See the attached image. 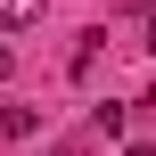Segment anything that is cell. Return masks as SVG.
I'll list each match as a JSON object with an SVG mask.
<instances>
[{"mask_svg": "<svg viewBox=\"0 0 156 156\" xmlns=\"http://www.w3.org/2000/svg\"><path fill=\"white\" fill-rule=\"evenodd\" d=\"M33 132H41L33 107H0V140H33Z\"/></svg>", "mask_w": 156, "mask_h": 156, "instance_id": "1", "label": "cell"}, {"mask_svg": "<svg viewBox=\"0 0 156 156\" xmlns=\"http://www.w3.org/2000/svg\"><path fill=\"white\" fill-rule=\"evenodd\" d=\"M25 25H41V0H0V33H25Z\"/></svg>", "mask_w": 156, "mask_h": 156, "instance_id": "2", "label": "cell"}, {"mask_svg": "<svg viewBox=\"0 0 156 156\" xmlns=\"http://www.w3.org/2000/svg\"><path fill=\"white\" fill-rule=\"evenodd\" d=\"M8 74H16V49H8V41H0V82H8Z\"/></svg>", "mask_w": 156, "mask_h": 156, "instance_id": "3", "label": "cell"}, {"mask_svg": "<svg viewBox=\"0 0 156 156\" xmlns=\"http://www.w3.org/2000/svg\"><path fill=\"white\" fill-rule=\"evenodd\" d=\"M123 156H156V140H132V148H123Z\"/></svg>", "mask_w": 156, "mask_h": 156, "instance_id": "4", "label": "cell"}, {"mask_svg": "<svg viewBox=\"0 0 156 156\" xmlns=\"http://www.w3.org/2000/svg\"><path fill=\"white\" fill-rule=\"evenodd\" d=\"M148 49H156V25H148Z\"/></svg>", "mask_w": 156, "mask_h": 156, "instance_id": "5", "label": "cell"}]
</instances>
